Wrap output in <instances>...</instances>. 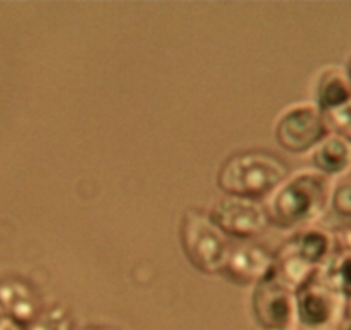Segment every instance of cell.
<instances>
[{"mask_svg":"<svg viewBox=\"0 0 351 330\" xmlns=\"http://www.w3.org/2000/svg\"><path fill=\"white\" fill-rule=\"evenodd\" d=\"M180 238L184 255L195 268L205 274H221L231 244L210 215L200 208H188L181 218Z\"/></svg>","mask_w":351,"mask_h":330,"instance_id":"277c9868","label":"cell"},{"mask_svg":"<svg viewBox=\"0 0 351 330\" xmlns=\"http://www.w3.org/2000/svg\"><path fill=\"white\" fill-rule=\"evenodd\" d=\"M5 316H4V312H2V309H0V322H2V320H4Z\"/></svg>","mask_w":351,"mask_h":330,"instance_id":"7402d4cb","label":"cell"},{"mask_svg":"<svg viewBox=\"0 0 351 330\" xmlns=\"http://www.w3.org/2000/svg\"><path fill=\"white\" fill-rule=\"evenodd\" d=\"M334 238L322 229H302L274 253L272 274L293 292L315 277L334 255Z\"/></svg>","mask_w":351,"mask_h":330,"instance_id":"3957f363","label":"cell"},{"mask_svg":"<svg viewBox=\"0 0 351 330\" xmlns=\"http://www.w3.org/2000/svg\"><path fill=\"white\" fill-rule=\"evenodd\" d=\"M0 330H19V327L14 322H11L9 318H4L0 322Z\"/></svg>","mask_w":351,"mask_h":330,"instance_id":"d6986e66","label":"cell"},{"mask_svg":"<svg viewBox=\"0 0 351 330\" xmlns=\"http://www.w3.org/2000/svg\"><path fill=\"white\" fill-rule=\"evenodd\" d=\"M334 246L339 253H351V224L337 229L334 234Z\"/></svg>","mask_w":351,"mask_h":330,"instance_id":"e0dca14e","label":"cell"},{"mask_svg":"<svg viewBox=\"0 0 351 330\" xmlns=\"http://www.w3.org/2000/svg\"><path fill=\"white\" fill-rule=\"evenodd\" d=\"M324 281L336 289L346 301H351V253H336L320 268Z\"/></svg>","mask_w":351,"mask_h":330,"instance_id":"4fadbf2b","label":"cell"},{"mask_svg":"<svg viewBox=\"0 0 351 330\" xmlns=\"http://www.w3.org/2000/svg\"><path fill=\"white\" fill-rule=\"evenodd\" d=\"M288 176V167L265 150L238 151L224 160L217 174V186L229 196L256 200L278 190Z\"/></svg>","mask_w":351,"mask_h":330,"instance_id":"6da1fadb","label":"cell"},{"mask_svg":"<svg viewBox=\"0 0 351 330\" xmlns=\"http://www.w3.org/2000/svg\"><path fill=\"white\" fill-rule=\"evenodd\" d=\"M83 330H114V329H110V327H104V325H88L84 327Z\"/></svg>","mask_w":351,"mask_h":330,"instance_id":"ffe728a7","label":"cell"},{"mask_svg":"<svg viewBox=\"0 0 351 330\" xmlns=\"http://www.w3.org/2000/svg\"><path fill=\"white\" fill-rule=\"evenodd\" d=\"M332 194L329 177L313 170L296 174L276 191L267 207L269 222L281 229H302L326 212Z\"/></svg>","mask_w":351,"mask_h":330,"instance_id":"7a4b0ae2","label":"cell"},{"mask_svg":"<svg viewBox=\"0 0 351 330\" xmlns=\"http://www.w3.org/2000/svg\"><path fill=\"white\" fill-rule=\"evenodd\" d=\"M322 114L326 117L327 127H329L330 133L351 141V100L343 103V105L336 107V109L329 110V112Z\"/></svg>","mask_w":351,"mask_h":330,"instance_id":"9a60e30c","label":"cell"},{"mask_svg":"<svg viewBox=\"0 0 351 330\" xmlns=\"http://www.w3.org/2000/svg\"><path fill=\"white\" fill-rule=\"evenodd\" d=\"M23 330H74V318L67 306L53 303L43 306L42 312Z\"/></svg>","mask_w":351,"mask_h":330,"instance_id":"5bb4252c","label":"cell"},{"mask_svg":"<svg viewBox=\"0 0 351 330\" xmlns=\"http://www.w3.org/2000/svg\"><path fill=\"white\" fill-rule=\"evenodd\" d=\"M346 299L330 288L322 275L310 279L295 291V320L305 330H327L343 318Z\"/></svg>","mask_w":351,"mask_h":330,"instance_id":"5b68a950","label":"cell"},{"mask_svg":"<svg viewBox=\"0 0 351 330\" xmlns=\"http://www.w3.org/2000/svg\"><path fill=\"white\" fill-rule=\"evenodd\" d=\"M346 73H348V77H350V83H351V60H350V64H348Z\"/></svg>","mask_w":351,"mask_h":330,"instance_id":"44dd1931","label":"cell"},{"mask_svg":"<svg viewBox=\"0 0 351 330\" xmlns=\"http://www.w3.org/2000/svg\"><path fill=\"white\" fill-rule=\"evenodd\" d=\"M252 313L262 330H288L295 322V292L274 274L256 282L252 292Z\"/></svg>","mask_w":351,"mask_h":330,"instance_id":"52a82bcc","label":"cell"},{"mask_svg":"<svg viewBox=\"0 0 351 330\" xmlns=\"http://www.w3.org/2000/svg\"><path fill=\"white\" fill-rule=\"evenodd\" d=\"M274 268V253L260 242H238L229 250L221 274L234 284H252L267 277Z\"/></svg>","mask_w":351,"mask_h":330,"instance_id":"9c48e42d","label":"cell"},{"mask_svg":"<svg viewBox=\"0 0 351 330\" xmlns=\"http://www.w3.org/2000/svg\"><path fill=\"white\" fill-rule=\"evenodd\" d=\"M42 301L38 292L21 279H8L0 282V309L5 318L14 322L18 327H26L40 312Z\"/></svg>","mask_w":351,"mask_h":330,"instance_id":"30bf717a","label":"cell"},{"mask_svg":"<svg viewBox=\"0 0 351 330\" xmlns=\"http://www.w3.org/2000/svg\"><path fill=\"white\" fill-rule=\"evenodd\" d=\"M350 100L351 83L346 69L339 66L324 67L315 83V105L322 112H329Z\"/></svg>","mask_w":351,"mask_h":330,"instance_id":"7c38bea8","label":"cell"},{"mask_svg":"<svg viewBox=\"0 0 351 330\" xmlns=\"http://www.w3.org/2000/svg\"><path fill=\"white\" fill-rule=\"evenodd\" d=\"M336 330H351V301H346V308H344L343 318L339 320L336 327Z\"/></svg>","mask_w":351,"mask_h":330,"instance_id":"ac0fdd59","label":"cell"},{"mask_svg":"<svg viewBox=\"0 0 351 330\" xmlns=\"http://www.w3.org/2000/svg\"><path fill=\"white\" fill-rule=\"evenodd\" d=\"M288 330H291V329H288Z\"/></svg>","mask_w":351,"mask_h":330,"instance_id":"603a6c76","label":"cell"},{"mask_svg":"<svg viewBox=\"0 0 351 330\" xmlns=\"http://www.w3.org/2000/svg\"><path fill=\"white\" fill-rule=\"evenodd\" d=\"M208 215L226 236L243 239L258 234L269 224L267 208L248 198H222L215 201Z\"/></svg>","mask_w":351,"mask_h":330,"instance_id":"ba28073f","label":"cell"},{"mask_svg":"<svg viewBox=\"0 0 351 330\" xmlns=\"http://www.w3.org/2000/svg\"><path fill=\"white\" fill-rule=\"evenodd\" d=\"M330 131L322 110L313 103H298L286 110L276 126V140L291 153L313 150Z\"/></svg>","mask_w":351,"mask_h":330,"instance_id":"8992f818","label":"cell"},{"mask_svg":"<svg viewBox=\"0 0 351 330\" xmlns=\"http://www.w3.org/2000/svg\"><path fill=\"white\" fill-rule=\"evenodd\" d=\"M312 162L324 176H344L351 170V141L330 133L313 148Z\"/></svg>","mask_w":351,"mask_h":330,"instance_id":"8fae6325","label":"cell"},{"mask_svg":"<svg viewBox=\"0 0 351 330\" xmlns=\"http://www.w3.org/2000/svg\"><path fill=\"white\" fill-rule=\"evenodd\" d=\"M330 207L339 217L351 220V176H344L337 181L330 194Z\"/></svg>","mask_w":351,"mask_h":330,"instance_id":"2e32d148","label":"cell"}]
</instances>
